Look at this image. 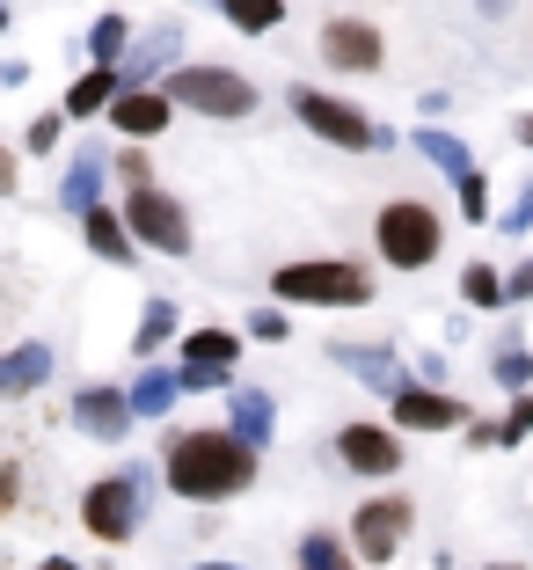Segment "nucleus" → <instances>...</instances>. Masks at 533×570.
<instances>
[{
	"label": "nucleus",
	"instance_id": "obj_30",
	"mask_svg": "<svg viewBox=\"0 0 533 570\" xmlns=\"http://www.w3.org/2000/svg\"><path fill=\"white\" fill-rule=\"evenodd\" d=\"M526 432H533V395H519V410L497 424V446H512V439H526Z\"/></svg>",
	"mask_w": 533,
	"mask_h": 570
},
{
	"label": "nucleus",
	"instance_id": "obj_7",
	"mask_svg": "<svg viewBox=\"0 0 533 570\" xmlns=\"http://www.w3.org/2000/svg\"><path fill=\"white\" fill-rule=\"evenodd\" d=\"M293 110H300V125L307 132H322L329 147H373V125L351 110V102H336V96H322V88H293Z\"/></svg>",
	"mask_w": 533,
	"mask_h": 570
},
{
	"label": "nucleus",
	"instance_id": "obj_36",
	"mask_svg": "<svg viewBox=\"0 0 533 570\" xmlns=\"http://www.w3.org/2000/svg\"><path fill=\"white\" fill-rule=\"evenodd\" d=\"M8 504H16V469L0 461V512H8Z\"/></svg>",
	"mask_w": 533,
	"mask_h": 570
},
{
	"label": "nucleus",
	"instance_id": "obj_39",
	"mask_svg": "<svg viewBox=\"0 0 533 570\" xmlns=\"http://www.w3.org/2000/svg\"><path fill=\"white\" fill-rule=\"evenodd\" d=\"M198 570H234V563H198Z\"/></svg>",
	"mask_w": 533,
	"mask_h": 570
},
{
	"label": "nucleus",
	"instance_id": "obj_38",
	"mask_svg": "<svg viewBox=\"0 0 533 570\" xmlns=\"http://www.w3.org/2000/svg\"><path fill=\"white\" fill-rule=\"evenodd\" d=\"M519 139H526V147H533V118H526V125H519Z\"/></svg>",
	"mask_w": 533,
	"mask_h": 570
},
{
	"label": "nucleus",
	"instance_id": "obj_20",
	"mask_svg": "<svg viewBox=\"0 0 533 570\" xmlns=\"http://www.w3.org/2000/svg\"><path fill=\"white\" fill-rule=\"evenodd\" d=\"M96 190H102V154H81V161L67 168V190H59V198H67V213H88Z\"/></svg>",
	"mask_w": 533,
	"mask_h": 570
},
{
	"label": "nucleus",
	"instance_id": "obj_12",
	"mask_svg": "<svg viewBox=\"0 0 533 570\" xmlns=\"http://www.w3.org/2000/svg\"><path fill=\"white\" fill-rule=\"evenodd\" d=\"M73 424H81L88 439H125V424H132V395H117V387H88L81 403H73Z\"/></svg>",
	"mask_w": 533,
	"mask_h": 570
},
{
	"label": "nucleus",
	"instance_id": "obj_40",
	"mask_svg": "<svg viewBox=\"0 0 533 570\" xmlns=\"http://www.w3.org/2000/svg\"><path fill=\"white\" fill-rule=\"evenodd\" d=\"M45 570H73V563H45Z\"/></svg>",
	"mask_w": 533,
	"mask_h": 570
},
{
	"label": "nucleus",
	"instance_id": "obj_21",
	"mask_svg": "<svg viewBox=\"0 0 533 570\" xmlns=\"http://www.w3.org/2000/svg\"><path fill=\"white\" fill-rule=\"evenodd\" d=\"M234 432L249 439V446H264V439H270V403L256 395V387H241V395H234Z\"/></svg>",
	"mask_w": 533,
	"mask_h": 570
},
{
	"label": "nucleus",
	"instance_id": "obj_29",
	"mask_svg": "<svg viewBox=\"0 0 533 570\" xmlns=\"http://www.w3.org/2000/svg\"><path fill=\"white\" fill-rule=\"evenodd\" d=\"M461 205H467V219L483 227V213H490V184L475 176V168H461Z\"/></svg>",
	"mask_w": 533,
	"mask_h": 570
},
{
	"label": "nucleus",
	"instance_id": "obj_16",
	"mask_svg": "<svg viewBox=\"0 0 533 570\" xmlns=\"http://www.w3.org/2000/svg\"><path fill=\"white\" fill-rule=\"evenodd\" d=\"M117 96H125L117 67H96V73H81V81H73V96H67V118H96L102 102H117Z\"/></svg>",
	"mask_w": 533,
	"mask_h": 570
},
{
	"label": "nucleus",
	"instance_id": "obj_17",
	"mask_svg": "<svg viewBox=\"0 0 533 570\" xmlns=\"http://www.w3.org/2000/svg\"><path fill=\"white\" fill-rule=\"evenodd\" d=\"M176 395H184V373H161V366H147L132 381V417H161L168 403H176Z\"/></svg>",
	"mask_w": 533,
	"mask_h": 570
},
{
	"label": "nucleus",
	"instance_id": "obj_37",
	"mask_svg": "<svg viewBox=\"0 0 533 570\" xmlns=\"http://www.w3.org/2000/svg\"><path fill=\"white\" fill-rule=\"evenodd\" d=\"M0 190H16V154H0Z\"/></svg>",
	"mask_w": 533,
	"mask_h": 570
},
{
	"label": "nucleus",
	"instance_id": "obj_1",
	"mask_svg": "<svg viewBox=\"0 0 533 570\" xmlns=\"http://www.w3.org/2000/svg\"><path fill=\"white\" fill-rule=\"evenodd\" d=\"M256 483V446L241 432H184L168 446V490L176 498H234V490Z\"/></svg>",
	"mask_w": 533,
	"mask_h": 570
},
{
	"label": "nucleus",
	"instance_id": "obj_13",
	"mask_svg": "<svg viewBox=\"0 0 533 570\" xmlns=\"http://www.w3.org/2000/svg\"><path fill=\"white\" fill-rule=\"evenodd\" d=\"M395 424L402 432H446V424H461V403L432 395V387H395Z\"/></svg>",
	"mask_w": 533,
	"mask_h": 570
},
{
	"label": "nucleus",
	"instance_id": "obj_18",
	"mask_svg": "<svg viewBox=\"0 0 533 570\" xmlns=\"http://www.w3.org/2000/svg\"><path fill=\"white\" fill-rule=\"evenodd\" d=\"M219 16H227L234 30L264 37V30H278V22H285V0H219Z\"/></svg>",
	"mask_w": 533,
	"mask_h": 570
},
{
	"label": "nucleus",
	"instance_id": "obj_31",
	"mask_svg": "<svg viewBox=\"0 0 533 570\" xmlns=\"http://www.w3.org/2000/svg\"><path fill=\"white\" fill-rule=\"evenodd\" d=\"M219 381H227L219 366H184V395H213Z\"/></svg>",
	"mask_w": 533,
	"mask_h": 570
},
{
	"label": "nucleus",
	"instance_id": "obj_10",
	"mask_svg": "<svg viewBox=\"0 0 533 570\" xmlns=\"http://www.w3.org/2000/svg\"><path fill=\"white\" fill-rule=\"evenodd\" d=\"M168 118H176V96H168V88H125V96L110 102V125H117L125 139L168 132Z\"/></svg>",
	"mask_w": 533,
	"mask_h": 570
},
{
	"label": "nucleus",
	"instance_id": "obj_6",
	"mask_svg": "<svg viewBox=\"0 0 533 570\" xmlns=\"http://www.w3.org/2000/svg\"><path fill=\"white\" fill-rule=\"evenodd\" d=\"M409 498H373V504H358V520H351V541H358V556L366 563H395V549L409 541Z\"/></svg>",
	"mask_w": 533,
	"mask_h": 570
},
{
	"label": "nucleus",
	"instance_id": "obj_26",
	"mask_svg": "<svg viewBox=\"0 0 533 570\" xmlns=\"http://www.w3.org/2000/svg\"><path fill=\"white\" fill-rule=\"evenodd\" d=\"M461 293H467V301H475V307H497V301H504V278H497V271H490V264H467Z\"/></svg>",
	"mask_w": 533,
	"mask_h": 570
},
{
	"label": "nucleus",
	"instance_id": "obj_23",
	"mask_svg": "<svg viewBox=\"0 0 533 570\" xmlns=\"http://www.w3.org/2000/svg\"><path fill=\"white\" fill-rule=\"evenodd\" d=\"M176 51H184V30H161L154 45H139V59H132V81H147V73H161L168 59H176Z\"/></svg>",
	"mask_w": 533,
	"mask_h": 570
},
{
	"label": "nucleus",
	"instance_id": "obj_24",
	"mask_svg": "<svg viewBox=\"0 0 533 570\" xmlns=\"http://www.w3.org/2000/svg\"><path fill=\"white\" fill-rule=\"evenodd\" d=\"M168 330H176V307H168V301H154L147 315H139V336H132V344H139V352H161V344H168Z\"/></svg>",
	"mask_w": 533,
	"mask_h": 570
},
{
	"label": "nucleus",
	"instance_id": "obj_25",
	"mask_svg": "<svg viewBox=\"0 0 533 570\" xmlns=\"http://www.w3.org/2000/svg\"><path fill=\"white\" fill-rule=\"evenodd\" d=\"M344 366H358V373H366V381H381L387 395H395V387H402V366H395V358H387V352H344Z\"/></svg>",
	"mask_w": 533,
	"mask_h": 570
},
{
	"label": "nucleus",
	"instance_id": "obj_27",
	"mask_svg": "<svg viewBox=\"0 0 533 570\" xmlns=\"http://www.w3.org/2000/svg\"><path fill=\"white\" fill-rule=\"evenodd\" d=\"M417 147L432 154L446 176H461V168H467V147H461V139H446V132H417Z\"/></svg>",
	"mask_w": 533,
	"mask_h": 570
},
{
	"label": "nucleus",
	"instance_id": "obj_22",
	"mask_svg": "<svg viewBox=\"0 0 533 570\" xmlns=\"http://www.w3.org/2000/svg\"><path fill=\"white\" fill-rule=\"evenodd\" d=\"M125 37H132V22H125V16H102L96 30H88V51H96V67H117V59H125Z\"/></svg>",
	"mask_w": 533,
	"mask_h": 570
},
{
	"label": "nucleus",
	"instance_id": "obj_11",
	"mask_svg": "<svg viewBox=\"0 0 533 570\" xmlns=\"http://www.w3.org/2000/svg\"><path fill=\"white\" fill-rule=\"evenodd\" d=\"M336 453H344V469H358V475H395L402 469L395 432H381V424H344V432H336Z\"/></svg>",
	"mask_w": 533,
	"mask_h": 570
},
{
	"label": "nucleus",
	"instance_id": "obj_33",
	"mask_svg": "<svg viewBox=\"0 0 533 570\" xmlns=\"http://www.w3.org/2000/svg\"><path fill=\"white\" fill-rule=\"evenodd\" d=\"M249 330L264 336V344H285V315H270V307H264V315H249Z\"/></svg>",
	"mask_w": 533,
	"mask_h": 570
},
{
	"label": "nucleus",
	"instance_id": "obj_32",
	"mask_svg": "<svg viewBox=\"0 0 533 570\" xmlns=\"http://www.w3.org/2000/svg\"><path fill=\"white\" fill-rule=\"evenodd\" d=\"M51 147H59V118H37L30 125V154H51Z\"/></svg>",
	"mask_w": 533,
	"mask_h": 570
},
{
	"label": "nucleus",
	"instance_id": "obj_34",
	"mask_svg": "<svg viewBox=\"0 0 533 570\" xmlns=\"http://www.w3.org/2000/svg\"><path fill=\"white\" fill-rule=\"evenodd\" d=\"M526 219H533V184L519 190V213H504V227H526Z\"/></svg>",
	"mask_w": 533,
	"mask_h": 570
},
{
	"label": "nucleus",
	"instance_id": "obj_3",
	"mask_svg": "<svg viewBox=\"0 0 533 570\" xmlns=\"http://www.w3.org/2000/svg\"><path fill=\"white\" fill-rule=\"evenodd\" d=\"M270 293L278 301H307V307H366L373 278L358 264H285V271H270Z\"/></svg>",
	"mask_w": 533,
	"mask_h": 570
},
{
	"label": "nucleus",
	"instance_id": "obj_5",
	"mask_svg": "<svg viewBox=\"0 0 533 570\" xmlns=\"http://www.w3.org/2000/svg\"><path fill=\"white\" fill-rule=\"evenodd\" d=\"M125 227H132V242H147V249H161V256L190 249L184 205L168 198V190H154V184H132V198H125Z\"/></svg>",
	"mask_w": 533,
	"mask_h": 570
},
{
	"label": "nucleus",
	"instance_id": "obj_19",
	"mask_svg": "<svg viewBox=\"0 0 533 570\" xmlns=\"http://www.w3.org/2000/svg\"><path fill=\"white\" fill-rule=\"evenodd\" d=\"M234 352H241V344H234L227 330H198L184 344V366H219V373H234Z\"/></svg>",
	"mask_w": 533,
	"mask_h": 570
},
{
	"label": "nucleus",
	"instance_id": "obj_2",
	"mask_svg": "<svg viewBox=\"0 0 533 570\" xmlns=\"http://www.w3.org/2000/svg\"><path fill=\"white\" fill-rule=\"evenodd\" d=\"M373 242H381V256L395 271H424L438 256V242H446V227H438V213L424 198H395V205H381V219H373Z\"/></svg>",
	"mask_w": 533,
	"mask_h": 570
},
{
	"label": "nucleus",
	"instance_id": "obj_41",
	"mask_svg": "<svg viewBox=\"0 0 533 570\" xmlns=\"http://www.w3.org/2000/svg\"><path fill=\"white\" fill-rule=\"evenodd\" d=\"M0 30H8V8H0Z\"/></svg>",
	"mask_w": 533,
	"mask_h": 570
},
{
	"label": "nucleus",
	"instance_id": "obj_8",
	"mask_svg": "<svg viewBox=\"0 0 533 570\" xmlns=\"http://www.w3.org/2000/svg\"><path fill=\"white\" fill-rule=\"evenodd\" d=\"M81 520H88V534H96V541H132V527H139V483H132V475L96 483L81 498Z\"/></svg>",
	"mask_w": 533,
	"mask_h": 570
},
{
	"label": "nucleus",
	"instance_id": "obj_35",
	"mask_svg": "<svg viewBox=\"0 0 533 570\" xmlns=\"http://www.w3.org/2000/svg\"><path fill=\"white\" fill-rule=\"evenodd\" d=\"M504 293H512V301H526V293H533V264H519V278L504 285Z\"/></svg>",
	"mask_w": 533,
	"mask_h": 570
},
{
	"label": "nucleus",
	"instance_id": "obj_9",
	"mask_svg": "<svg viewBox=\"0 0 533 570\" xmlns=\"http://www.w3.org/2000/svg\"><path fill=\"white\" fill-rule=\"evenodd\" d=\"M322 59H329L336 73H373L387 59V45H381V30H373V22L329 16V22H322Z\"/></svg>",
	"mask_w": 533,
	"mask_h": 570
},
{
	"label": "nucleus",
	"instance_id": "obj_28",
	"mask_svg": "<svg viewBox=\"0 0 533 570\" xmlns=\"http://www.w3.org/2000/svg\"><path fill=\"white\" fill-rule=\"evenodd\" d=\"M300 563H307V570H351L344 549H336L329 534H307V541H300Z\"/></svg>",
	"mask_w": 533,
	"mask_h": 570
},
{
	"label": "nucleus",
	"instance_id": "obj_14",
	"mask_svg": "<svg viewBox=\"0 0 533 570\" xmlns=\"http://www.w3.org/2000/svg\"><path fill=\"white\" fill-rule=\"evenodd\" d=\"M45 373H51V352H45V344L0 352V403H8V395H30V387H45Z\"/></svg>",
	"mask_w": 533,
	"mask_h": 570
},
{
	"label": "nucleus",
	"instance_id": "obj_4",
	"mask_svg": "<svg viewBox=\"0 0 533 570\" xmlns=\"http://www.w3.org/2000/svg\"><path fill=\"white\" fill-rule=\"evenodd\" d=\"M161 88L184 102V110H198V118H249L256 110V88L234 67H176Z\"/></svg>",
	"mask_w": 533,
	"mask_h": 570
},
{
	"label": "nucleus",
	"instance_id": "obj_42",
	"mask_svg": "<svg viewBox=\"0 0 533 570\" xmlns=\"http://www.w3.org/2000/svg\"><path fill=\"white\" fill-rule=\"evenodd\" d=\"M497 570H519V563H497Z\"/></svg>",
	"mask_w": 533,
	"mask_h": 570
},
{
	"label": "nucleus",
	"instance_id": "obj_15",
	"mask_svg": "<svg viewBox=\"0 0 533 570\" xmlns=\"http://www.w3.org/2000/svg\"><path fill=\"white\" fill-rule=\"evenodd\" d=\"M81 235H88V249L110 256V264H125V256H132V227H125L117 213H102V205H88V213H81Z\"/></svg>",
	"mask_w": 533,
	"mask_h": 570
}]
</instances>
